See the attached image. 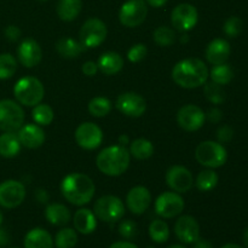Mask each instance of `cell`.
<instances>
[{"instance_id":"484cf974","label":"cell","mask_w":248,"mask_h":248,"mask_svg":"<svg viewBox=\"0 0 248 248\" xmlns=\"http://www.w3.org/2000/svg\"><path fill=\"white\" fill-rule=\"evenodd\" d=\"M21 147L17 132H4L0 135V155L2 157L11 159L17 156Z\"/></svg>"},{"instance_id":"f35d334b","label":"cell","mask_w":248,"mask_h":248,"mask_svg":"<svg viewBox=\"0 0 248 248\" xmlns=\"http://www.w3.org/2000/svg\"><path fill=\"white\" fill-rule=\"evenodd\" d=\"M242 29H244V22L237 16L229 17L223 26V31L229 38H237L241 34Z\"/></svg>"},{"instance_id":"1f68e13d","label":"cell","mask_w":248,"mask_h":248,"mask_svg":"<svg viewBox=\"0 0 248 248\" xmlns=\"http://www.w3.org/2000/svg\"><path fill=\"white\" fill-rule=\"evenodd\" d=\"M31 116H33V120L35 121L36 125L48 126L53 121L55 113H53V109L48 104L39 103L34 107L33 111H31Z\"/></svg>"},{"instance_id":"5bb4252c","label":"cell","mask_w":248,"mask_h":248,"mask_svg":"<svg viewBox=\"0 0 248 248\" xmlns=\"http://www.w3.org/2000/svg\"><path fill=\"white\" fill-rule=\"evenodd\" d=\"M75 140L82 149H97L103 142V132L96 124L82 123L75 130Z\"/></svg>"},{"instance_id":"83f0119b","label":"cell","mask_w":248,"mask_h":248,"mask_svg":"<svg viewBox=\"0 0 248 248\" xmlns=\"http://www.w3.org/2000/svg\"><path fill=\"white\" fill-rule=\"evenodd\" d=\"M82 9L81 0H58L57 15L62 21L72 22L80 15Z\"/></svg>"},{"instance_id":"ab89813d","label":"cell","mask_w":248,"mask_h":248,"mask_svg":"<svg viewBox=\"0 0 248 248\" xmlns=\"http://www.w3.org/2000/svg\"><path fill=\"white\" fill-rule=\"evenodd\" d=\"M148 55V48L144 44H136L128 50L127 58L130 62L138 63L144 60Z\"/></svg>"},{"instance_id":"ffe728a7","label":"cell","mask_w":248,"mask_h":248,"mask_svg":"<svg viewBox=\"0 0 248 248\" xmlns=\"http://www.w3.org/2000/svg\"><path fill=\"white\" fill-rule=\"evenodd\" d=\"M17 136L21 142L22 147L27 149H36L40 148L45 142V132L43 128L36 124H27L23 125L18 131Z\"/></svg>"},{"instance_id":"c3c4849f","label":"cell","mask_w":248,"mask_h":248,"mask_svg":"<svg viewBox=\"0 0 248 248\" xmlns=\"http://www.w3.org/2000/svg\"><path fill=\"white\" fill-rule=\"evenodd\" d=\"M109 248H138L136 245H133L132 242H128V241H118V242H114Z\"/></svg>"},{"instance_id":"7c38bea8","label":"cell","mask_w":248,"mask_h":248,"mask_svg":"<svg viewBox=\"0 0 248 248\" xmlns=\"http://www.w3.org/2000/svg\"><path fill=\"white\" fill-rule=\"evenodd\" d=\"M26 198V188L15 179H7L0 183V206L4 208H16Z\"/></svg>"},{"instance_id":"d6986e66","label":"cell","mask_w":248,"mask_h":248,"mask_svg":"<svg viewBox=\"0 0 248 248\" xmlns=\"http://www.w3.org/2000/svg\"><path fill=\"white\" fill-rule=\"evenodd\" d=\"M17 58L23 67L33 68L40 63L43 58V51L35 40L26 39L19 44L17 48Z\"/></svg>"},{"instance_id":"e0dca14e","label":"cell","mask_w":248,"mask_h":248,"mask_svg":"<svg viewBox=\"0 0 248 248\" xmlns=\"http://www.w3.org/2000/svg\"><path fill=\"white\" fill-rule=\"evenodd\" d=\"M174 234L183 244H194L200 237V225L191 216H182L174 224Z\"/></svg>"},{"instance_id":"ac0fdd59","label":"cell","mask_w":248,"mask_h":248,"mask_svg":"<svg viewBox=\"0 0 248 248\" xmlns=\"http://www.w3.org/2000/svg\"><path fill=\"white\" fill-rule=\"evenodd\" d=\"M150 203H152V194L145 186H133L126 196V205L133 215H143L149 208Z\"/></svg>"},{"instance_id":"5b68a950","label":"cell","mask_w":248,"mask_h":248,"mask_svg":"<svg viewBox=\"0 0 248 248\" xmlns=\"http://www.w3.org/2000/svg\"><path fill=\"white\" fill-rule=\"evenodd\" d=\"M195 159L202 166L215 170L225 165L228 160V152L222 143L205 140L196 147Z\"/></svg>"},{"instance_id":"4dcf8cb0","label":"cell","mask_w":248,"mask_h":248,"mask_svg":"<svg viewBox=\"0 0 248 248\" xmlns=\"http://www.w3.org/2000/svg\"><path fill=\"white\" fill-rule=\"evenodd\" d=\"M210 77L213 82L224 86V85H228L234 79V70L228 63L213 65V68L211 69Z\"/></svg>"},{"instance_id":"681fc988","label":"cell","mask_w":248,"mask_h":248,"mask_svg":"<svg viewBox=\"0 0 248 248\" xmlns=\"http://www.w3.org/2000/svg\"><path fill=\"white\" fill-rule=\"evenodd\" d=\"M9 241H10L9 234H7L4 229H0V247L7 245L9 244Z\"/></svg>"},{"instance_id":"d590c367","label":"cell","mask_w":248,"mask_h":248,"mask_svg":"<svg viewBox=\"0 0 248 248\" xmlns=\"http://www.w3.org/2000/svg\"><path fill=\"white\" fill-rule=\"evenodd\" d=\"M153 38H154V41L159 46H162V47H167V46H171L176 43V31L172 28L166 26L157 27L156 29L153 33Z\"/></svg>"},{"instance_id":"2e32d148","label":"cell","mask_w":248,"mask_h":248,"mask_svg":"<svg viewBox=\"0 0 248 248\" xmlns=\"http://www.w3.org/2000/svg\"><path fill=\"white\" fill-rule=\"evenodd\" d=\"M166 183L176 193H186L190 190L194 184L193 173L186 167L176 165L167 170Z\"/></svg>"},{"instance_id":"6da1fadb","label":"cell","mask_w":248,"mask_h":248,"mask_svg":"<svg viewBox=\"0 0 248 248\" xmlns=\"http://www.w3.org/2000/svg\"><path fill=\"white\" fill-rule=\"evenodd\" d=\"M210 70L206 63L199 58H186L172 69V79L183 89H198L207 82Z\"/></svg>"},{"instance_id":"f546056e","label":"cell","mask_w":248,"mask_h":248,"mask_svg":"<svg viewBox=\"0 0 248 248\" xmlns=\"http://www.w3.org/2000/svg\"><path fill=\"white\" fill-rule=\"evenodd\" d=\"M218 182H219V176L216 171L212 169H206L201 171L196 177V188L202 193L206 191H211L217 186Z\"/></svg>"},{"instance_id":"603a6c76","label":"cell","mask_w":248,"mask_h":248,"mask_svg":"<svg viewBox=\"0 0 248 248\" xmlns=\"http://www.w3.org/2000/svg\"><path fill=\"white\" fill-rule=\"evenodd\" d=\"M73 223L78 232L82 235H90L96 230L97 217L89 208H80L75 212Z\"/></svg>"},{"instance_id":"d4e9b609","label":"cell","mask_w":248,"mask_h":248,"mask_svg":"<svg viewBox=\"0 0 248 248\" xmlns=\"http://www.w3.org/2000/svg\"><path fill=\"white\" fill-rule=\"evenodd\" d=\"M55 46L58 55L63 58H68V60L79 57L86 50L80 41L69 38V36H63V38L58 39Z\"/></svg>"},{"instance_id":"f907efd6","label":"cell","mask_w":248,"mask_h":248,"mask_svg":"<svg viewBox=\"0 0 248 248\" xmlns=\"http://www.w3.org/2000/svg\"><path fill=\"white\" fill-rule=\"evenodd\" d=\"M145 2H147L148 5H150V6L153 7H161L164 6L165 4L167 2V0H145Z\"/></svg>"},{"instance_id":"f6af8a7d","label":"cell","mask_w":248,"mask_h":248,"mask_svg":"<svg viewBox=\"0 0 248 248\" xmlns=\"http://www.w3.org/2000/svg\"><path fill=\"white\" fill-rule=\"evenodd\" d=\"M81 70L86 77H94L98 72V65H97V63L92 62V61H87L82 64Z\"/></svg>"},{"instance_id":"bcb514c9","label":"cell","mask_w":248,"mask_h":248,"mask_svg":"<svg viewBox=\"0 0 248 248\" xmlns=\"http://www.w3.org/2000/svg\"><path fill=\"white\" fill-rule=\"evenodd\" d=\"M35 198L40 203H47L48 200H50V195H48L47 190H45V189H38L35 191Z\"/></svg>"},{"instance_id":"9f6ffc18","label":"cell","mask_w":248,"mask_h":248,"mask_svg":"<svg viewBox=\"0 0 248 248\" xmlns=\"http://www.w3.org/2000/svg\"><path fill=\"white\" fill-rule=\"evenodd\" d=\"M169 248H186V247L182 246V245H173V246H171V247H169Z\"/></svg>"},{"instance_id":"816d5d0a","label":"cell","mask_w":248,"mask_h":248,"mask_svg":"<svg viewBox=\"0 0 248 248\" xmlns=\"http://www.w3.org/2000/svg\"><path fill=\"white\" fill-rule=\"evenodd\" d=\"M119 143H120V145H124L125 147L126 144H128L130 142V138H128L127 135H121L120 137H119Z\"/></svg>"},{"instance_id":"ba28073f","label":"cell","mask_w":248,"mask_h":248,"mask_svg":"<svg viewBox=\"0 0 248 248\" xmlns=\"http://www.w3.org/2000/svg\"><path fill=\"white\" fill-rule=\"evenodd\" d=\"M108 34L106 23L99 18H89L80 29V43L85 46V48L98 47L102 43H104Z\"/></svg>"},{"instance_id":"ee69618b","label":"cell","mask_w":248,"mask_h":248,"mask_svg":"<svg viewBox=\"0 0 248 248\" xmlns=\"http://www.w3.org/2000/svg\"><path fill=\"white\" fill-rule=\"evenodd\" d=\"M21 29L16 26H9L5 29V36L10 41H17L21 38Z\"/></svg>"},{"instance_id":"cb8c5ba5","label":"cell","mask_w":248,"mask_h":248,"mask_svg":"<svg viewBox=\"0 0 248 248\" xmlns=\"http://www.w3.org/2000/svg\"><path fill=\"white\" fill-rule=\"evenodd\" d=\"M24 248H53V239L50 232L41 228H35L27 232L23 241Z\"/></svg>"},{"instance_id":"d6a6232c","label":"cell","mask_w":248,"mask_h":248,"mask_svg":"<svg viewBox=\"0 0 248 248\" xmlns=\"http://www.w3.org/2000/svg\"><path fill=\"white\" fill-rule=\"evenodd\" d=\"M149 236L156 244H164L170 237V228L166 222L155 219L149 225Z\"/></svg>"},{"instance_id":"db71d44e","label":"cell","mask_w":248,"mask_h":248,"mask_svg":"<svg viewBox=\"0 0 248 248\" xmlns=\"http://www.w3.org/2000/svg\"><path fill=\"white\" fill-rule=\"evenodd\" d=\"M220 248H244V247L239 246V245H235V244H227Z\"/></svg>"},{"instance_id":"4316f807","label":"cell","mask_w":248,"mask_h":248,"mask_svg":"<svg viewBox=\"0 0 248 248\" xmlns=\"http://www.w3.org/2000/svg\"><path fill=\"white\" fill-rule=\"evenodd\" d=\"M45 217L48 223L57 227H63L70 220V211L62 203H51L46 207Z\"/></svg>"},{"instance_id":"836d02e7","label":"cell","mask_w":248,"mask_h":248,"mask_svg":"<svg viewBox=\"0 0 248 248\" xmlns=\"http://www.w3.org/2000/svg\"><path fill=\"white\" fill-rule=\"evenodd\" d=\"M53 244L57 248H74L78 244L77 230L72 228H63L56 234Z\"/></svg>"},{"instance_id":"b9f144b4","label":"cell","mask_w":248,"mask_h":248,"mask_svg":"<svg viewBox=\"0 0 248 248\" xmlns=\"http://www.w3.org/2000/svg\"><path fill=\"white\" fill-rule=\"evenodd\" d=\"M234 138V130L229 125L220 126L217 130V140L219 143H229Z\"/></svg>"},{"instance_id":"7402d4cb","label":"cell","mask_w":248,"mask_h":248,"mask_svg":"<svg viewBox=\"0 0 248 248\" xmlns=\"http://www.w3.org/2000/svg\"><path fill=\"white\" fill-rule=\"evenodd\" d=\"M98 70H101L104 75H115L124 68V58L121 57L120 53L114 52V51H108L99 56L97 61Z\"/></svg>"},{"instance_id":"11a10c76","label":"cell","mask_w":248,"mask_h":248,"mask_svg":"<svg viewBox=\"0 0 248 248\" xmlns=\"http://www.w3.org/2000/svg\"><path fill=\"white\" fill-rule=\"evenodd\" d=\"M189 41V35L188 34H184V35H182V38H181V43H188Z\"/></svg>"},{"instance_id":"30bf717a","label":"cell","mask_w":248,"mask_h":248,"mask_svg":"<svg viewBox=\"0 0 248 248\" xmlns=\"http://www.w3.org/2000/svg\"><path fill=\"white\" fill-rule=\"evenodd\" d=\"M199 21V12L194 5L183 2L179 4L172 10L171 12V22L172 26L179 31H191L195 28Z\"/></svg>"},{"instance_id":"60d3db41","label":"cell","mask_w":248,"mask_h":248,"mask_svg":"<svg viewBox=\"0 0 248 248\" xmlns=\"http://www.w3.org/2000/svg\"><path fill=\"white\" fill-rule=\"evenodd\" d=\"M137 232H138L137 224H136L133 220H130V219L124 220V222H121L120 225H119V234L126 240H131L133 239V237H136Z\"/></svg>"},{"instance_id":"8fae6325","label":"cell","mask_w":248,"mask_h":248,"mask_svg":"<svg viewBox=\"0 0 248 248\" xmlns=\"http://www.w3.org/2000/svg\"><path fill=\"white\" fill-rule=\"evenodd\" d=\"M184 210V200L176 191H165L155 201V211L162 218H174Z\"/></svg>"},{"instance_id":"f1b7e54d","label":"cell","mask_w":248,"mask_h":248,"mask_svg":"<svg viewBox=\"0 0 248 248\" xmlns=\"http://www.w3.org/2000/svg\"><path fill=\"white\" fill-rule=\"evenodd\" d=\"M130 154L133 157L138 160H147L154 154V145L149 140L145 138H137L133 142H131L130 149H128Z\"/></svg>"},{"instance_id":"f5cc1de1","label":"cell","mask_w":248,"mask_h":248,"mask_svg":"<svg viewBox=\"0 0 248 248\" xmlns=\"http://www.w3.org/2000/svg\"><path fill=\"white\" fill-rule=\"evenodd\" d=\"M244 244H245V246L248 248V228L245 230V232H244Z\"/></svg>"},{"instance_id":"52a82bcc","label":"cell","mask_w":248,"mask_h":248,"mask_svg":"<svg viewBox=\"0 0 248 248\" xmlns=\"http://www.w3.org/2000/svg\"><path fill=\"white\" fill-rule=\"evenodd\" d=\"M24 124V110L12 99L0 101V130L17 132Z\"/></svg>"},{"instance_id":"277c9868","label":"cell","mask_w":248,"mask_h":248,"mask_svg":"<svg viewBox=\"0 0 248 248\" xmlns=\"http://www.w3.org/2000/svg\"><path fill=\"white\" fill-rule=\"evenodd\" d=\"M14 94L19 104L26 107H35L41 103L45 94L43 82L34 77H24L16 82Z\"/></svg>"},{"instance_id":"44dd1931","label":"cell","mask_w":248,"mask_h":248,"mask_svg":"<svg viewBox=\"0 0 248 248\" xmlns=\"http://www.w3.org/2000/svg\"><path fill=\"white\" fill-rule=\"evenodd\" d=\"M230 52H232L230 44L225 39L217 38L207 45L206 60L212 65L223 64V63H227V61L229 60Z\"/></svg>"},{"instance_id":"7bdbcfd3","label":"cell","mask_w":248,"mask_h":248,"mask_svg":"<svg viewBox=\"0 0 248 248\" xmlns=\"http://www.w3.org/2000/svg\"><path fill=\"white\" fill-rule=\"evenodd\" d=\"M206 120H208L212 124H218L223 119V113L220 109L218 108H211L207 113H205Z\"/></svg>"},{"instance_id":"8d00e7d4","label":"cell","mask_w":248,"mask_h":248,"mask_svg":"<svg viewBox=\"0 0 248 248\" xmlns=\"http://www.w3.org/2000/svg\"><path fill=\"white\" fill-rule=\"evenodd\" d=\"M17 72V60L11 53H0V80L10 79Z\"/></svg>"},{"instance_id":"8992f818","label":"cell","mask_w":248,"mask_h":248,"mask_svg":"<svg viewBox=\"0 0 248 248\" xmlns=\"http://www.w3.org/2000/svg\"><path fill=\"white\" fill-rule=\"evenodd\" d=\"M93 213L97 219L102 222L115 223L125 215V206L118 196L106 195L94 202Z\"/></svg>"},{"instance_id":"e575fe53","label":"cell","mask_w":248,"mask_h":248,"mask_svg":"<svg viewBox=\"0 0 248 248\" xmlns=\"http://www.w3.org/2000/svg\"><path fill=\"white\" fill-rule=\"evenodd\" d=\"M90 114L94 118H104L111 110V102L106 97H94L89 102Z\"/></svg>"},{"instance_id":"4fadbf2b","label":"cell","mask_w":248,"mask_h":248,"mask_svg":"<svg viewBox=\"0 0 248 248\" xmlns=\"http://www.w3.org/2000/svg\"><path fill=\"white\" fill-rule=\"evenodd\" d=\"M206 121L205 111L195 104H186L182 107L177 113V123L179 127L188 132L200 130Z\"/></svg>"},{"instance_id":"74e56055","label":"cell","mask_w":248,"mask_h":248,"mask_svg":"<svg viewBox=\"0 0 248 248\" xmlns=\"http://www.w3.org/2000/svg\"><path fill=\"white\" fill-rule=\"evenodd\" d=\"M203 93H205L206 98L213 104H222L227 98L224 89L222 85H218L216 82H206L205 89H203Z\"/></svg>"},{"instance_id":"9c48e42d","label":"cell","mask_w":248,"mask_h":248,"mask_svg":"<svg viewBox=\"0 0 248 248\" xmlns=\"http://www.w3.org/2000/svg\"><path fill=\"white\" fill-rule=\"evenodd\" d=\"M148 4L145 0H127L119 11V21L127 28H136L145 21Z\"/></svg>"},{"instance_id":"6f0895ef","label":"cell","mask_w":248,"mask_h":248,"mask_svg":"<svg viewBox=\"0 0 248 248\" xmlns=\"http://www.w3.org/2000/svg\"><path fill=\"white\" fill-rule=\"evenodd\" d=\"M1 223H2V213L1 211H0V225H1Z\"/></svg>"},{"instance_id":"680465c9","label":"cell","mask_w":248,"mask_h":248,"mask_svg":"<svg viewBox=\"0 0 248 248\" xmlns=\"http://www.w3.org/2000/svg\"><path fill=\"white\" fill-rule=\"evenodd\" d=\"M40 1H47V0H40Z\"/></svg>"},{"instance_id":"3957f363","label":"cell","mask_w":248,"mask_h":248,"mask_svg":"<svg viewBox=\"0 0 248 248\" xmlns=\"http://www.w3.org/2000/svg\"><path fill=\"white\" fill-rule=\"evenodd\" d=\"M131 154L124 145H111L104 148L96 157V165L99 171L109 177L121 176L130 166Z\"/></svg>"},{"instance_id":"7a4b0ae2","label":"cell","mask_w":248,"mask_h":248,"mask_svg":"<svg viewBox=\"0 0 248 248\" xmlns=\"http://www.w3.org/2000/svg\"><path fill=\"white\" fill-rule=\"evenodd\" d=\"M61 191L68 202L74 206H84L93 199L96 186L89 176L75 172L63 178Z\"/></svg>"},{"instance_id":"9a60e30c","label":"cell","mask_w":248,"mask_h":248,"mask_svg":"<svg viewBox=\"0 0 248 248\" xmlns=\"http://www.w3.org/2000/svg\"><path fill=\"white\" fill-rule=\"evenodd\" d=\"M115 107L124 115L130 118H140L147 110V102L136 92H125L116 98Z\"/></svg>"},{"instance_id":"7dc6e473","label":"cell","mask_w":248,"mask_h":248,"mask_svg":"<svg viewBox=\"0 0 248 248\" xmlns=\"http://www.w3.org/2000/svg\"><path fill=\"white\" fill-rule=\"evenodd\" d=\"M194 248H213V246L208 240L200 239V237H199V239L194 242Z\"/></svg>"}]
</instances>
